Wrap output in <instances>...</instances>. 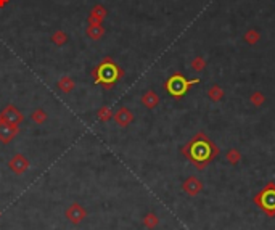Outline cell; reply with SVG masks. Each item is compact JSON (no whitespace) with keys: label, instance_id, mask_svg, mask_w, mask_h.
I'll return each mask as SVG.
<instances>
[{"label":"cell","instance_id":"obj_20","mask_svg":"<svg viewBox=\"0 0 275 230\" xmlns=\"http://www.w3.org/2000/svg\"><path fill=\"white\" fill-rule=\"evenodd\" d=\"M47 113L42 110V108H35V110L33 111V114H31V119L34 121L35 124H44L47 121Z\"/></svg>","mask_w":275,"mask_h":230},{"label":"cell","instance_id":"obj_10","mask_svg":"<svg viewBox=\"0 0 275 230\" xmlns=\"http://www.w3.org/2000/svg\"><path fill=\"white\" fill-rule=\"evenodd\" d=\"M18 134H20V126L0 123V142L2 143H10Z\"/></svg>","mask_w":275,"mask_h":230},{"label":"cell","instance_id":"obj_22","mask_svg":"<svg viewBox=\"0 0 275 230\" xmlns=\"http://www.w3.org/2000/svg\"><path fill=\"white\" fill-rule=\"evenodd\" d=\"M259 39H261V34L256 31V29H249V31L244 34V40H246V44H249V45L258 44Z\"/></svg>","mask_w":275,"mask_h":230},{"label":"cell","instance_id":"obj_21","mask_svg":"<svg viewBox=\"0 0 275 230\" xmlns=\"http://www.w3.org/2000/svg\"><path fill=\"white\" fill-rule=\"evenodd\" d=\"M249 101H251L254 106L259 108V106H262L266 103V95L262 92H259V90H256V92H253L251 95H249Z\"/></svg>","mask_w":275,"mask_h":230},{"label":"cell","instance_id":"obj_17","mask_svg":"<svg viewBox=\"0 0 275 230\" xmlns=\"http://www.w3.org/2000/svg\"><path fill=\"white\" fill-rule=\"evenodd\" d=\"M225 160L229 161V164L237 166L238 163L241 161V153H240V150H237V148L227 150V153H225Z\"/></svg>","mask_w":275,"mask_h":230},{"label":"cell","instance_id":"obj_2","mask_svg":"<svg viewBox=\"0 0 275 230\" xmlns=\"http://www.w3.org/2000/svg\"><path fill=\"white\" fill-rule=\"evenodd\" d=\"M90 76L94 77V82L97 86H102L103 89L109 90L121 77H124V71L111 57H106L92 69Z\"/></svg>","mask_w":275,"mask_h":230},{"label":"cell","instance_id":"obj_16","mask_svg":"<svg viewBox=\"0 0 275 230\" xmlns=\"http://www.w3.org/2000/svg\"><path fill=\"white\" fill-rule=\"evenodd\" d=\"M143 226L148 230H155L158 226H160V217H158L155 213H146L143 217Z\"/></svg>","mask_w":275,"mask_h":230},{"label":"cell","instance_id":"obj_23","mask_svg":"<svg viewBox=\"0 0 275 230\" xmlns=\"http://www.w3.org/2000/svg\"><path fill=\"white\" fill-rule=\"evenodd\" d=\"M206 68V62H205V58L203 57H197V58H193V62H192V69L193 71H203Z\"/></svg>","mask_w":275,"mask_h":230},{"label":"cell","instance_id":"obj_8","mask_svg":"<svg viewBox=\"0 0 275 230\" xmlns=\"http://www.w3.org/2000/svg\"><path fill=\"white\" fill-rule=\"evenodd\" d=\"M29 166H31L29 160H28L24 155H21V153L15 155L13 158H11V160L8 161V167H10V171L13 172V174H18V175H21V174L26 172L28 169H29Z\"/></svg>","mask_w":275,"mask_h":230},{"label":"cell","instance_id":"obj_14","mask_svg":"<svg viewBox=\"0 0 275 230\" xmlns=\"http://www.w3.org/2000/svg\"><path fill=\"white\" fill-rule=\"evenodd\" d=\"M57 87L63 94H71L72 90H74V81H72L69 76H63V77H60V81L57 82Z\"/></svg>","mask_w":275,"mask_h":230},{"label":"cell","instance_id":"obj_12","mask_svg":"<svg viewBox=\"0 0 275 230\" xmlns=\"http://www.w3.org/2000/svg\"><path fill=\"white\" fill-rule=\"evenodd\" d=\"M142 105L148 110H155V108L160 105V97L155 92V90H146V92L142 95Z\"/></svg>","mask_w":275,"mask_h":230},{"label":"cell","instance_id":"obj_4","mask_svg":"<svg viewBox=\"0 0 275 230\" xmlns=\"http://www.w3.org/2000/svg\"><path fill=\"white\" fill-rule=\"evenodd\" d=\"M253 201L267 217H275V182L274 180H269L264 185V189L256 193L253 197Z\"/></svg>","mask_w":275,"mask_h":230},{"label":"cell","instance_id":"obj_5","mask_svg":"<svg viewBox=\"0 0 275 230\" xmlns=\"http://www.w3.org/2000/svg\"><path fill=\"white\" fill-rule=\"evenodd\" d=\"M23 113L18 110L15 105H7L0 111V123L5 124H13V126H20L23 123Z\"/></svg>","mask_w":275,"mask_h":230},{"label":"cell","instance_id":"obj_24","mask_svg":"<svg viewBox=\"0 0 275 230\" xmlns=\"http://www.w3.org/2000/svg\"><path fill=\"white\" fill-rule=\"evenodd\" d=\"M8 2H10V0H0V8H3Z\"/></svg>","mask_w":275,"mask_h":230},{"label":"cell","instance_id":"obj_6","mask_svg":"<svg viewBox=\"0 0 275 230\" xmlns=\"http://www.w3.org/2000/svg\"><path fill=\"white\" fill-rule=\"evenodd\" d=\"M203 189H205V185L197 177V175H190V177H187L185 180H183V184H182V192L187 193L188 197L200 195V193L203 192Z\"/></svg>","mask_w":275,"mask_h":230},{"label":"cell","instance_id":"obj_1","mask_svg":"<svg viewBox=\"0 0 275 230\" xmlns=\"http://www.w3.org/2000/svg\"><path fill=\"white\" fill-rule=\"evenodd\" d=\"M219 153H221L219 147L205 134V132L195 134L190 140L182 147V155L190 163H193L198 171H205L207 164L217 158Z\"/></svg>","mask_w":275,"mask_h":230},{"label":"cell","instance_id":"obj_9","mask_svg":"<svg viewBox=\"0 0 275 230\" xmlns=\"http://www.w3.org/2000/svg\"><path fill=\"white\" fill-rule=\"evenodd\" d=\"M113 119H114V123L121 126V127H127L129 124L134 123V113L129 110V108H126V106H121L118 111L113 113Z\"/></svg>","mask_w":275,"mask_h":230},{"label":"cell","instance_id":"obj_13","mask_svg":"<svg viewBox=\"0 0 275 230\" xmlns=\"http://www.w3.org/2000/svg\"><path fill=\"white\" fill-rule=\"evenodd\" d=\"M85 34L90 39L99 40L105 35V28H103V24H89L87 29H85Z\"/></svg>","mask_w":275,"mask_h":230},{"label":"cell","instance_id":"obj_11","mask_svg":"<svg viewBox=\"0 0 275 230\" xmlns=\"http://www.w3.org/2000/svg\"><path fill=\"white\" fill-rule=\"evenodd\" d=\"M106 15H108V11L103 5H95V7L90 10L87 23L89 24H103V20L106 18Z\"/></svg>","mask_w":275,"mask_h":230},{"label":"cell","instance_id":"obj_3","mask_svg":"<svg viewBox=\"0 0 275 230\" xmlns=\"http://www.w3.org/2000/svg\"><path fill=\"white\" fill-rule=\"evenodd\" d=\"M198 82L200 79H187L182 72H174V74L169 76L166 82H164V89H166V92L172 97V99L179 100L182 97H185L188 90L193 86H197Z\"/></svg>","mask_w":275,"mask_h":230},{"label":"cell","instance_id":"obj_18","mask_svg":"<svg viewBox=\"0 0 275 230\" xmlns=\"http://www.w3.org/2000/svg\"><path fill=\"white\" fill-rule=\"evenodd\" d=\"M52 42L55 45H58V47H61V45H65L66 42H68V34H66L65 31H55L53 34H52Z\"/></svg>","mask_w":275,"mask_h":230},{"label":"cell","instance_id":"obj_7","mask_svg":"<svg viewBox=\"0 0 275 230\" xmlns=\"http://www.w3.org/2000/svg\"><path fill=\"white\" fill-rule=\"evenodd\" d=\"M85 217H87V211H85L82 204H79V203H72L71 206L66 209V219L71 224H74V226L81 224Z\"/></svg>","mask_w":275,"mask_h":230},{"label":"cell","instance_id":"obj_19","mask_svg":"<svg viewBox=\"0 0 275 230\" xmlns=\"http://www.w3.org/2000/svg\"><path fill=\"white\" fill-rule=\"evenodd\" d=\"M97 118H99V121H102V123H108L109 119H113V111L109 106H102L99 111H97Z\"/></svg>","mask_w":275,"mask_h":230},{"label":"cell","instance_id":"obj_15","mask_svg":"<svg viewBox=\"0 0 275 230\" xmlns=\"http://www.w3.org/2000/svg\"><path fill=\"white\" fill-rule=\"evenodd\" d=\"M207 97H209V100H212L214 103H219L224 99V89L219 84H212L209 90H207Z\"/></svg>","mask_w":275,"mask_h":230}]
</instances>
